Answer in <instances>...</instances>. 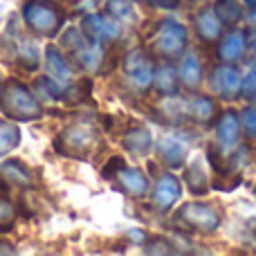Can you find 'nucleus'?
<instances>
[{"instance_id": "2f4dec72", "label": "nucleus", "mask_w": 256, "mask_h": 256, "mask_svg": "<svg viewBox=\"0 0 256 256\" xmlns=\"http://www.w3.org/2000/svg\"><path fill=\"white\" fill-rule=\"evenodd\" d=\"M155 9H162V12H176L182 4V0H148Z\"/></svg>"}, {"instance_id": "5701e85b", "label": "nucleus", "mask_w": 256, "mask_h": 256, "mask_svg": "<svg viewBox=\"0 0 256 256\" xmlns=\"http://www.w3.org/2000/svg\"><path fill=\"white\" fill-rule=\"evenodd\" d=\"M45 63H48V76L56 81H68L70 79V58H66L58 48L50 45L45 50Z\"/></svg>"}, {"instance_id": "aec40b11", "label": "nucleus", "mask_w": 256, "mask_h": 256, "mask_svg": "<svg viewBox=\"0 0 256 256\" xmlns=\"http://www.w3.org/2000/svg\"><path fill=\"white\" fill-rule=\"evenodd\" d=\"M34 182L32 171L20 160H7L0 164V191L7 194L12 186H30Z\"/></svg>"}, {"instance_id": "f257e3e1", "label": "nucleus", "mask_w": 256, "mask_h": 256, "mask_svg": "<svg viewBox=\"0 0 256 256\" xmlns=\"http://www.w3.org/2000/svg\"><path fill=\"white\" fill-rule=\"evenodd\" d=\"M189 27L173 16H162L153 20L148 34H146V50L158 61H178L189 50Z\"/></svg>"}, {"instance_id": "4be33fe9", "label": "nucleus", "mask_w": 256, "mask_h": 256, "mask_svg": "<svg viewBox=\"0 0 256 256\" xmlns=\"http://www.w3.org/2000/svg\"><path fill=\"white\" fill-rule=\"evenodd\" d=\"M14 58H16V63L20 68H25V70H36V68H38V58H40L36 40L30 38V36H20V38L14 43Z\"/></svg>"}, {"instance_id": "7ed1b4c3", "label": "nucleus", "mask_w": 256, "mask_h": 256, "mask_svg": "<svg viewBox=\"0 0 256 256\" xmlns=\"http://www.w3.org/2000/svg\"><path fill=\"white\" fill-rule=\"evenodd\" d=\"M0 110L14 122H32L43 117L38 97L16 79L0 84Z\"/></svg>"}, {"instance_id": "7c9ffc66", "label": "nucleus", "mask_w": 256, "mask_h": 256, "mask_svg": "<svg viewBox=\"0 0 256 256\" xmlns=\"http://www.w3.org/2000/svg\"><path fill=\"white\" fill-rule=\"evenodd\" d=\"M124 164H126V160L122 158V155H110L108 162L104 164V168H102V176L106 178V180H112V178L117 176V171H120Z\"/></svg>"}, {"instance_id": "c85d7f7f", "label": "nucleus", "mask_w": 256, "mask_h": 256, "mask_svg": "<svg viewBox=\"0 0 256 256\" xmlns=\"http://www.w3.org/2000/svg\"><path fill=\"white\" fill-rule=\"evenodd\" d=\"M16 214H18L16 204L0 191V234H7V232L14 227V222H16Z\"/></svg>"}, {"instance_id": "1a4fd4ad", "label": "nucleus", "mask_w": 256, "mask_h": 256, "mask_svg": "<svg viewBox=\"0 0 256 256\" xmlns=\"http://www.w3.org/2000/svg\"><path fill=\"white\" fill-rule=\"evenodd\" d=\"M222 110V102L212 92H189L184 99V120L200 128H214L218 115Z\"/></svg>"}, {"instance_id": "a878e982", "label": "nucleus", "mask_w": 256, "mask_h": 256, "mask_svg": "<svg viewBox=\"0 0 256 256\" xmlns=\"http://www.w3.org/2000/svg\"><path fill=\"white\" fill-rule=\"evenodd\" d=\"M240 112V130H243V142L254 144L256 142V104H243L238 108Z\"/></svg>"}, {"instance_id": "cd10ccee", "label": "nucleus", "mask_w": 256, "mask_h": 256, "mask_svg": "<svg viewBox=\"0 0 256 256\" xmlns=\"http://www.w3.org/2000/svg\"><path fill=\"white\" fill-rule=\"evenodd\" d=\"M90 88H92V84H90V81H79V84H70L68 88H63L61 102H66L68 106H74V104L86 102V99H88V94H90Z\"/></svg>"}, {"instance_id": "f704fd0d", "label": "nucleus", "mask_w": 256, "mask_h": 256, "mask_svg": "<svg viewBox=\"0 0 256 256\" xmlns=\"http://www.w3.org/2000/svg\"><path fill=\"white\" fill-rule=\"evenodd\" d=\"M252 54L256 56V27H252Z\"/></svg>"}, {"instance_id": "423d86ee", "label": "nucleus", "mask_w": 256, "mask_h": 256, "mask_svg": "<svg viewBox=\"0 0 256 256\" xmlns=\"http://www.w3.org/2000/svg\"><path fill=\"white\" fill-rule=\"evenodd\" d=\"M252 56V27L236 25L222 32L218 43L214 45V58L222 63H245Z\"/></svg>"}, {"instance_id": "c756f323", "label": "nucleus", "mask_w": 256, "mask_h": 256, "mask_svg": "<svg viewBox=\"0 0 256 256\" xmlns=\"http://www.w3.org/2000/svg\"><path fill=\"white\" fill-rule=\"evenodd\" d=\"M144 252L146 254H176L180 250L173 245L171 238H164V236H148L144 243Z\"/></svg>"}, {"instance_id": "0eeeda50", "label": "nucleus", "mask_w": 256, "mask_h": 256, "mask_svg": "<svg viewBox=\"0 0 256 256\" xmlns=\"http://www.w3.org/2000/svg\"><path fill=\"white\" fill-rule=\"evenodd\" d=\"M22 20L34 34L38 36H56L66 22L63 12L50 0H27L22 4Z\"/></svg>"}, {"instance_id": "393cba45", "label": "nucleus", "mask_w": 256, "mask_h": 256, "mask_svg": "<svg viewBox=\"0 0 256 256\" xmlns=\"http://www.w3.org/2000/svg\"><path fill=\"white\" fill-rule=\"evenodd\" d=\"M18 144H20V128L16 126V122L0 120V158L9 155Z\"/></svg>"}, {"instance_id": "bb28decb", "label": "nucleus", "mask_w": 256, "mask_h": 256, "mask_svg": "<svg viewBox=\"0 0 256 256\" xmlns=\"http://www.w3.org/2000/svg\"><path fill=\"white\" fill-rule=\"evenodd\" d=\"M238 102L256 104V63H252L248 70H243V81H240Z\"/></svg>"}, {"instance_id": "a211bd4d", "label": "nucleus", "mask_w": 256, "mask_h": 256, "mask_svg": "<svg viewBox=\"0 0 256 256\" xmlns=\"http://www.w3.org/2000/svg\"><path fill=\"white\" fill-rule=\"evenodd\" d=\"M153 90H155V94H160L162 99L178 97V94L182 92L176 61H160L158 63L155 76H153Z\"/></svg>"}, {"instance_id": "72a5a7b5", "label": "nucleus", "mask_w": 256, "mask_h": 256, "mask_svg": "<svg viewBox=\"0 0 256 256\" xmlns=\"http://www.w3.org/2000/svg\"><path fill=\"white\" fill-rule=\"evenodd\" d=\"M243 4L248 7V12H256V0H243Z\"/></svg>"}, {"instance_id": "9d476101", "label": "nucleus", "mask_w": 256, "mask_h": 256, "mask_svg": "<svg viewBox=\"0 0 256 256\" xmlns=\"http://www.w3.org/2000/svg\"><path fill=\"white\" fill-rule=\"evenodd\" d=\"M182 189H184L182 178H178L171 168L158 173V176H155V182L150 184V194H148L153 209L160 214L173 212L176 204L180 202V198H182Z\"/></svg>"}, {"instance_id": "f8f14e48", "label": "nucleus", "mask_w": 256, "mask_h": 256, "mask_svg": "<svg viewBox=\"0 0 256 256\" xmlns=\"http://www.w3.org/2000/svg\"><path fill=\"white\" fill-rule=\"evenodd\" d=\"M191 30H194L196 38L200 40V45L204 48H212L218 43V38L225 32V25L220 22V18L216 16L212 2H204L191 14Z\"/></svg>"}, {"instance_id": "b1692460", "label": "nucleus", "mask_w": 256, "mask_h": 256, "mask_svg": "<svg viewBox=\"0 0 256 256\" xmlns=\"http://www.w3.org/2000/svg\"><path fill=\"white\" fill-rule=\"evenodd\" d=\"M104 12H106L108 16H112L115 20L124 22V25H135L137 22L135 4H132L130 0H106Z\"/></svg>"}, {"instance_id": "473e14b6", "label": "nucleus", "mask_w": 256, "mask_h": 256, "mask_svg": "<svg viewBox=\"0 0 256 256\" xmlns=\"http://www.w3.org/2000/svg\"><path fill=\"white\" fill-rule=\"evenodd\" d=\"M9 240H0V254H14V248H7Z\"/></svg>"}, {"instance_id": "2eb2a0df", "label": "nucleus", "mask_w": 256, "mask_h": 256, "mask_svg": "<svg viewBox=\"0 0 256 256\" xmlns=\"http://www.w3.org/2000/svg\"><path fill=\"white\" fill-rule=\"evenodd\" d=\"M81 30L94 43H115L122 36V22L108 16L106 12H92L81 18Z\"/></svg>"}, {"instance_id": "9b49d317", "label": "nucleus", "mask_w": 256, "mask_h": 256, "mask_svg": "<svg viewBox=\"0 0 256 256\" xmlns=\"http://www.w3.org/2000/svg\"><path fill=\"white\" fill-rule=\"evenodd\" d=\"M182 184L194 198H204L212 194V166L207 155L196 153L182 166Z\"/></svg>"}, {"instance_id": "c9c22d12", "label": "nucleus", "mask_w": 256, "mask_h": 256, "mask_svg": "<svg viewBox=\"0 0 256 256\" xmlns=\"http://www.w3.org/2000/svg\"><path fill=\"white\" fill-rule=\"evenodd\" d=\"M189 2H194V4H204V2H212V0H189Z\"/></svg>"}, {"instance_id": "f03ea898", "label": "nucleus", "mask_w": 256, "mask_h": 256, "mask_svg": "<svg viewBox=\"0 0 256 256\" xmlns=\"http://www.w3.org/2000/svg\"><path fill=\"white\" fill-rule=\"evenodd\" d=\"M222 220H225V216L218 209V204L200 200V198L178 204V209H173V216H171V222L178 232L196 234V236L218 234L222 227Z\"/></svg>"}, {"instance_id": "dca6fc26", "label": "nucleus", "mask_w": 256, "mask_h": 256, "mask_svg": "<svg viewBox=\"0 0 256 256\" xmlns=\"http://www.w3.org/2000/svg\"><path fill=\"white\" fill-rule=\"evenodd\" d=\"M155 158L162 164L164 168H171V171H182V166L189 160V146L184 142H180L178 137L164 135L155 142Z\"/></svg>"}, {"instance_id": "ddd939ff", "label": "nucleus", "mask_w": 256, "mask_h": 256, "mask_svg": "<svg viewBox=\"0 0 256 256\" xmlns=\"http://www.w3.org/2000/svg\"><path fill=\"white\" fill-rule=\"evenodd\" d=\"M178 76H180L182 92H198L204 86V76H207V66H204L202 56L196 50H186L180 58L176 61Z\"/></svg>"}, {"instance_id": "6e6552de", "label": "nucleus", "mask_w": 256, "mask_h": 256, "mask_svg": "<svg viewBox=\"0 0 256 256\" xmlns=\"http://www.w3.org/2000/svg\"><path fill=\"white\" fill-rule=\"evenodd\" d=\"M94 142H97L94 128L76 122V124H70L54 140V148L61 155H68V158H88Z\"/></svg>"}, {"instance_id": "39448f33", "label": "nucleus", "mask_w": 256, "mask_h": 256, "mask_svg": "<svg viewBox=\"0 0 256 256\" xmlns=\"http://www.w3.org/2000/svg\"><path fill=\"white\" fill-rule=\"evenodd\" d=\"M155 68H158V58L144 48L128 50L124 56H122V70H124L128 86L142 94L153 90Z\"/></svg>"}, {"instance_id": "f3484780", "label": "nucleus", "mask_w": 256, "mask_h": 256, "mask_svg": "<svg viewBox=\"0 0 256 256\" xmlns=\"http://www.w3.org/2000/svg\"><path fill=\"white\" fill-rule=\"evenodd\" d=\"M112 182L117 184V189H120L122 194L130 196V198H146V196L150 194L148 176L137 166H128V164H124V166L117 171V176L112 178Z\"/></svg>"}, {"instance_id": "412c9836", "label": "nucleus", "mask_w": 256, "mask_h": 256, "mask_svg": "<svg viewBox=\"0 0 256 256\" xmlns=\"http://www.w3.org/2000/svg\"><path fill=\"white\" fill-rule=\"evenodd\" d=\"M212 7L225 25V30L243 25L245 16H248V7L243 4V0H212Z\"/></svg>"}, {"instance_id": "6ab92c4d", "label": "nucleus", "mask_w": 256, "mask_h": 256, "mask_svg": "<svg viewBox=\"0 0 256 256\" xmlns=\"http://www.w3.org/2000/svg\"><path fill=\"white\" fill-rule=\"evenodd\" d=\"M122 146H124V150H128L130 155H137V158H148L150 150L155 148L153 132H150L146 126L135 124V126L128 128L124 135H122Z\"/></svg>"}, {"instance_id": "4468645a", "label": "nucleus", "mask_w": 256, "mask_h": 256, "mask_svg": "<svg viewBox=\"0 0 256 256\" xmlns=\"http://www.w3.org/2000/svg\"><path fill=\"white\" fill-rule=\"evenodd\" d=\"M214 142L220 144L230 153L243 142V130H240V112L236 106H225L214 124Z\"/></svg>"}, {"instance_id": "20e7f679", "label": "nucleus", "mask_w": 256, "mask_h": 256, "mask_svg": "<svg viewBox=\"0 0 256 256\" xmlns=\"http://www.w3.org/2000/svg\"><path fill=\"white\" fill-rule=\"evenodd\" d=\"M209 86V92L218 97L222 104H234L238 102L240 94V81H243V70L236 63H222L214 61L207 66V76H204Z\"/></svg>"}]
</instances>
